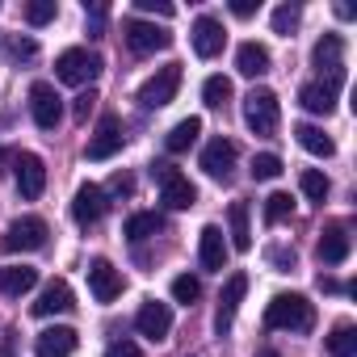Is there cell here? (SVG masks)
I'll use <instances>...</instances> for the list:
<instances>
[{
	"mask_svg": "<svg viewBox=\"0 0 357 357\" xmlns=\"http://www.w3.org/2000/svg\"><path fill=\"white\" fill-rule=\"evenodd\" d=\"M135 328L147 336V340H164L168 332H172V307L168 303H143L139 307V315H135Z\"/></svg>",
	"mask_w": 357,
	"mask_h": 357,
	"instance_id": "15",
	"label": "cell"
},
{
	"mask_svg": "<svg viewBox=\"0 0 357 357\" xmlns=\"http://www.w3.org/2000/svg\"><path fill=\"white\" fill-rule=\"evenodd\" d=\"M244 294H248V273H231V278H227V286H223V294H219V315H215V328H219V336L231 328V319H236V307L244 303Z\"/></svg>",
	"mask_w": 357,
	"mask_h": 357,
	"instance_id": "17",
	"label": "cell"
},
{
	"mask_svg": "<svg viewBox=\"0 0 357 357\" xmlns=\"http://www.w3.org/2000/svg\"><path fill=\"white\" fill-rule=\"evenodd\" d=\"M257 357H282V353H273V349H265V353H257Z\"/></svg>",
	"mask_w": 357,
	"mask_h": 357,
	"instance_id": "45",
	"label": "cell"
},
{
	"mask_svg": "<svg viewBox=\"0 0 357 357\" xmlns=\"http://www.w3.org/2000/svg\"><path fill=\"white\" fill-rule=\"evenodd\" d=\"M252 181H273V176H282V155H273V151H261V155H252Z\"/></svg>",
	"mask_w": 357,
	"mask_h": 357,
	"instance_id": "33",
	"label": "cell"
},
{
	"mask_svg": "<svg viewBox=\"0 0 357 357\" xmlns=\"http://www.w3.org/2000/svg\"><path fill=\"white\" fill-rule=\"evenodd\" d=\"M198 261H202V269H211V273H223V269H227V240H223V227H215V223L202 227V236H198Z\"/></svg>",
	"mask_w": 357,
	"mask_h": 357,
	"instance_id": "14",
	"label": "cell"
},
{
	"mask_svg": "<svg viewBox=\"0 0 357 357\" xmlns=\"http://www.w3.org/2000/svg\"><path fill=\"white\" fill-rule=\"evenodd\" d=\"M76 344H80V336L72 328H47L34 340V357H72Z\"/></svg>",
	"mask_w": 357,
	"mask_h": 357,
	"instance_id": "20",
	"label": "cell"
},
{
	"mask_svg": "<svg viewBox=\"0 0 357 357\" xmlns=\"http://www.w3.org/2000/svg\"><path fill=\"white\" fill-rule=\"evenodd\" d=\"M269 261L278 265V273H286V269H294V248H273Z\"/></svg>",
	"mask_w": 357,
	"mask_h": 357,
	"instance_id": "40",
	"label": "cell"
},
{
	"mask_svg": "<svg viewBox=\"0 0 357 357\" xmlns=\"http://www.w3.org/2000/svg\"><path fill=\"white\" fill-rule=\"evenodd\" d=\"M290 211H294V198H290V194H269V198H265V223H269V227L286 223Z\"/></svg>",
	"mask_w": 357,
	"mask_h": 357,
	"instance_id": "32",
	"label": "cell"
},
{
	"mask_svg": "<svg viewBox=\"0 0 357 357\" xmlns=\"http://www.w3.org/2000/svg\"><path fill=\"white\" fill-rule=\"evenodd\" d=\"M172 298H176V303H185V307H194V303L202 298V282H198V278H190V273L172 278Z\"/></svg>",
	"mask_w": 357,
	"mask_h": 357,
	"instance_id": "34",
	"label": "cell"
},
{
	"mask_svg": "<svg viewBox=\"0 0 357 357\" xmlns=\"http://www.w3.org/2000/svg\"><path fill=\"white\" fill-rule=\"evenodd\" d=\"M93 105H97V97H93V93H84V97H76V122H89V114H93Z\"/></svg>",
	"mask_w": 357,
	"mask_h": 357,
	"instance_id": "41",
	"label": "cell"
},
{
	"mask_svg": "<svg viewBox=\"0 0 357 357\" xmlns=\"http://www.w3.org/2000/svg\"><path fill=\"white\" fill-rule=\"evenodd\" d=\"M55 0H30V5H26V22L30 26H47V22H55Z\"/></svg>",
	"mask_w": 357,
	"mask_h": 357,
	"instance_id": "36",
	"label": "cell"
},
{
	"mask_svg": "<svg viewBox=\"0 0 357 357\" xmlns=\"http://www.w3.org/2000/svg\"><path fill=\"white\" fill-rule=\"evenodd\" d=\"M43 244H47V219H38V215L13 219L9 231H5V240H0L5 252H38Z\"/></svg>",
	"mask_w": 357,
	"mask_h": 357,
	"instance_id": "6",
	"label": "cell"
},
{
	"mask_svg": "<svg viewBox=\"0 0 357 357\" xmlns=\"http://www.w3.org/2000/svg\"><path fill=\"white\" fill-rule=\"evenodd\" d=\"M89 290H93V298H97V303H114V298L122 294V273H118L109 261H101V257H97V261L89 265Z\"/></svg>",
	"mask_w": 357,
	"mask_h": 357,
	"instance_id": "16",
	"label": "cell"
},
{
	"mask_svg": "<svg viewBox=\"0 0 357 357\" xmlns=\"http://www.w3.org/2000/svg\"><path fill=\"white\" fill-rule=\"evenodd\" d=\"M139 13H155V17H176V5H168V0H135Z\"/></svg>",
	"mask_w": 357,
	"mask_h": 357,
	"instance_id": "37",
	"label": "cell"
},
{
	"mask_svg": "<svg viewBox=\"0 0 357 357\" xmlns=\"http://www.w3.org/2000/svg\"><path fill=\"white\" fill-rule=\"evenodd\" d=\"M30 118H34L38 130H55V126H59V118H63V97L55 93V84H47V80H34V84H30Z\"/></svg>",
	"mask_w": 357,
	"mask_h": 357,
	"instance_id": "7",
	"label": "cell"
},
{
	"mask_svg": "<svg viewBox=\"0 0 357 357\" xmlns=\"http://www.w3.org/2000/svg\"><path fill=\"white\" fill-rule=\"evenodd\" d=\"M269 47L265 43H240V51H236V68H240V76H265L269 72Z\"/></svg>",
	"mask_w": 357,
	"mask_h": 357,
	"instance_id": "23",
	"label": "cell"
},
{
	"mask_svg": "<svg viewBox=\"0 0 357 357\" xmlns=\"http://www.w3.org/2000/svg\"><path fill=\"white\" fill-rule=\"evenodd\" d=\"M34 55H38L34 38H13V59H34Z\"/></svg>",
	"mask_w": 357,
	"mask_h": 357,
	"instance_id": "39",
	"label": "cell"
},
{
	"mask_svg": "<svg viewBox=\"0 0 357 357\" xmlns=\"http://www.w3.org/2000/svg\"><path fill=\"white\" fill-rule=\"evenodd\" d=\"M190 38H194V51H198L202 59H215V55L223 51V43H227L223 22H219V17H211V13L194 22V34H190Z\"/></svg>",
	"mask_w": 357,
	"mask_h": 357,
	"instance_id": "18",
	"label": "cell"
},
{
	"mask_svg": "<svg viewBox=\"0 0 357 357\" xmlns=\"http://www.w3.org/2000/svg\"><path fill=\"white\" fill-rule=\"evenodd\" d=\"M319 290H328V294H340V290H344V286H340V282H336V278H324V273H319Z\"/></svg>",
	"mask_w": 357,
	"mask_h": 357,
	"instance_id": "44",
	"label": "cell"
},
{
	"mask_svg": "<svg viewBox=\"0 0 357 357\" xmlns=\"http://www.w3.org/2000/svg\"><path fill=\"white\" fill-rule=\"evenodd\" d=\"M349 248H353L349 227L344 223H328L324 236H319V261L324 265H340V261H349Z\"/></svg>",
	"mask_w": 357,
	"mask_h": 357,
	"instance_id": "21",
	"label": "cell"
},
{
	"mask_svg": "<svg viewBox=\"0 0 357 357\" xmlns=\"http://www.w3.org/2000/svg\"><path fill=\"white\" fill-rule=\"evenodd\" d=\"M101 55L97 51H89V47H72V51H63L59 59H55V76L63 80V84H89V80H97L101 76Z\"/></svg>",
	"mask_w": 357,
	"mask_h": 357,
	"instance_id": "3",
	"label": "cell"
},
{
	"mask_svg": "<svg viewBox=\"0 0 357 357\" xmlns=\"http://www.w3.org/2000/svg\"><path fill=\"white\" fill-rule=\"evenodd\" d=\"M122 38H126V47H130L135 55H151V51H164V47L172 43L168 30L143 22V17H126V22H122Z\"/></svg>",
	"mask_w": 357,
	"mask_h": 357,
	"instance_id": "8",
	"label": "cell"
},
{
	"mask_svg": "<svg viewBox=\"0 0 357 357\" xmlns=\"http://www.w3.org/2000/svg\"><path fill=\"white\" fill-rule=\"evenodd\" d=\"M38 319H47V315H63V311H72V286L63 282V278H55V282H47L43 286V294H38V303L30 307Z\"/></svg>",
	"mask_w": 357,
	"mask_h": 357,
	"instance_id": "19",
	"label": "cell"
},
{
	"mask_svg": "<svg viewBox=\"0 0 357 357\" xmlns=\"http://www.w3.org/2000/svg\"><path fill=\"white\" fill-rule=\"evenodd\" d=\"M34 286H38V269H30V265H5L0 269V290H5L9 298H22Z\"/></svg>",
	"mask_w": 357,
	"mask_h": 357,
	"instance_id": "24",
	"label": "cell"
},
{
	"mask_svg": "<svg viewBox=\"0 0 357 357\" xmlns=\"http://www.w3.org/2000/svg\"><path fill=\"white\" fill-rule=\"evenodd\" d=\"M198 135H202V118H181L168 135H164V147L176 155V151H190L194 143H198Z\"/></svg>",
	"mask_w": 357,
	"mask_h": 357,
	"instance_id": "25",
	"label": "cell"
},
{
	"mask_svg": "<svg viewBox=\"0 0 357 357\" xmlns=\"http://www.w3.org/2000/svg\"><path fill=\"white\" fill-rule=\"evenodd\" d=\"M294 139H298V147L303 151H311V155H319V160H328L332 151H336V143H332V135H324L319 126H294Z\"/></svg>",
	"mask_w": 357,
	"mask_h": 357,
	"instance_id": "26",
	"label": "cell"
},
{
	"mask_svg": "<svg viewBox=\"0 0 357 357\" xmlns=\"http://www.w3.org/2000/svg\"><path fill=\"white\" fill-rule=\"evenodd\" d=\"M105 357H143V353H139L135 340H114V344L105 349Z\"/></svg>",
	"mask_w": 357,
	"mask_h": 357,
	"instance_id": "38",
	"label": "cell"
},
{
	"mask_svg": "<svg viewBox=\"0 0 357 357\" xmlns=\"http://www.w3.org/2000/svg\"><path fill=\"white\" fill-rule=\"evenodd\" d=\"M265 324L278 332H311L315 328V307L303 294H278L265 307Z\"/></svg>",
	"mask_w": 357,
	"mask_h": 357,
	"instance_id": "1",
	"label": "cell"
},
{
	"mask_svg": "<svg viewBox=\"0 0 357 357\" xmlns=\"http://www.w3.org/2000/svg\"><path fill=\"white\" fill-rule=\"evenodd\" d=\"M118 151H122V122H118L114 114H105V118L97 122V130H93L89 147H84V160L101 164V160H114Z\"/></svg>",
	"mask_w": 357,
	"mask_h": 357,
	"instance_id": "10",
	"label": "cell"
},
{
	"mask_svg": "<svg viewBox=\"0 0 357 357\" xmlns=\"http://www.w3.org/2000/svg\"><path fill=\"white\" fill-rule=\"evenodd\" d=\"M298 22H303V9L298 5H278L273 9V34H286L290 38L298 30Z\"/></svg>",
	"mask_w": 357,
	"mask_h": 357,
	"instance_id": "35",
	"label": "cell"
},
{
	"mask_svg": "<svg viewBox=\"0 0 357 357\" xmlns=\"http://www.w3.org/2000/svg\"><path fill=\"white\" fill-rule=\"evenodd\" d=\"M160 227H164V219H160L155 211H139V215H130V219H126L122 236H126L130 244H143V240H151V236H155Z\"/></svg>",
	"mask_w": 357,
	"mask_h": 357,
	"instance_id": "27",
	"label": "cell"
},
{
	"mask_svg": "<svg viewBox=\"0 0 357 357\" xmlns=\"http://www.w3.org/2000/svg\"><path fill=\"white\" fill-rule=\"evenodd\" d=\"M202 101H206L211 109H223V105L231 101V80H227V76H206V84H202Z\"/></svg>",
	"mask_w": 357,
	"mask_h": 357,
	"instance_id": "30",
	"label": "cell"
},
{
	"mask_svg": "<svg viewBox=\"0 0 357 357\" xmlns=\"http://www.w3.org/2000/svg\"><path fill=\"white\" fill-rule=\"evenodd\" d=\"M311 63H315L319 72H328V76L344 72V38H340V34H324V38L315 43V51H311Z\"/></svg>",
	"mask_w": 357,
	"mask_h": 357,
	"instance_id": "22",
	"label": "cell"
},
{
	"mask_svg": "<svg viewBox=\"0 0 357 357\" xmlns=\"http://www.w3.org/2000/svg\"><path fill=\"white\" fill-rule=\"evenodd\" d=\"M13 168H17V194H22L26 202L43 198V190H47V164H43V155L22 151V155L13 160Z\"/></svg>",
	"mask_w": 357,
	"mask_h": 357,
	"instance_id": "11",
	"label": "cell"
},
{
	"mask_svg": "<svg viewBox=\"0 0 357 357\" xmlns=\"http://www.w3.org/2000/svg\"><path fill=\"white\" fill-rule=\"evenodd\" d=\"M176 89H181V63H168V68H160L155 76H147L139 84V105L143 109H164L176 97Z\"/></svg>",
	"mask_w": 357,
	"mask_h": 357,
	"instance_id": "5",
	"label": "cell"
},
{
	"mask_svg": "<svg viewBox=\"0 0 357 357\" xmlns=\"http://www.w3.org/2000/svg\"><path fill=\"white\" fill-rule=\"evenodd\" d=\"M227 223H231V248H236V252H248V248H252L248 206H244V202H231V206H227Z\"/></svg>",
	"mask_w": 357,
	"mask_h": 357,
	"instance_id": "28",
	"label": "cell"
},
{
	"mask_svg": "<svg viewBox=\"0 0 357 357\" xmlns=\"http://www.w3.org/2000/svg\"><path fill=\"white\" fill-rule=\"evenodd\" d=\"M324 349H328V357H353L357 353V328L353 324H336L324 336Z\"/></svg>",
	"mask_w": 357,
	"mask_h": 357,
	"instance_id": "29",
	"label": "cell"
},
{
	"mask_svg": "<svg viewBox=\"0 0 357 357\" xmlns=\"http://www.w3.org/2000/svg\"><path fill=\"white\" fill-rule=\"evenodd\" d=\"M244 122H248V130L252 135H273L278 130V122H282V105H278V93L273 89H252L248 97H244Z\"/></svg>",
	"mask_w": 357,
	"mask_h": 357,
	"instance_id": "2",
	"label": "cell"
},
{
	"mask_svg": "<svg viewBox=\"0 0 357 357\" xmlns=\"http://www.w3.org/2000/svg\"><path fill=\"white\" fill-rule=\"evenodd\" d=\"M105 206H109V202H105V190L89 181V185H80L76 198H72V219H76L80 227H93V223L105 215Z\"/></svg>",
	"mask_w": 357,
	"mask_h": 357,
	"instance_id": "13",
	"label": "cell"
},
{
	"mask_svg": "<svg viewBox=\"0 0 357 357\" xmlns=\"http://www.w3.org/2000/svg\"><path fill=\"white\" fill-rule=\"evenodd\" d=\"M298 190H303L311 202H324L332 185H328V176H324L319 168H303V176H298Z\"/></svg>",
	"mask_w": 357,
	"mask_h": 357,
	"instance_id": "31",
	"label": "cell"
},
{
	"mask_svg": "<svg viewBox=\"0 0 357 357\" xmlns=\"http://www.w3.org/2000/svg\"><path fill=\"white\" fill-rule=\"evenodd\" d=\"M340 84H344V72H336V76H328V80H311V84H303V89H298L303 109L328 118V114L336 109V93H340Z\"/></svg>",
	"mask_w": 357,
	"mask_h": 357,
	"instance_id": "9",
	"label": "cell"
},
{
	"mask_svg": "<svg viewBox=\"0 0 357 357\" xmlns=\"http://www.w3.org/2000/svg\"><path fill=\"white\" fill-rule=\"evenodd\" d=\"M236 155H240V147L219 135V139H211V143L202 147V172L215 176V181H227L231 168H236Z\"/></svg>",
	"mask_w": 357,
	"mask_h": 357,
	"instance_id": "12",
	"label": "cell"
},
{
	"mask_svg": "<svg viewBox=\"0 0 357 357\" xmlns=\"http://www.w3.org/2000/svg\"><path fill=\"white\" fill-rule=\"evenodd\" d=\"M231 13L236 17H252L257 13V0H231Z\"/></svg>",
	"mask_w": 357,
	"mask_h": 357,
	"instance_id": "43",
	"label": "cell"
},
{
	"mask_svg": "<svg viewBox=\"0 0 357 357\" xmlns=\"http://www.w3.org/2000/svg\"><path fill=\"white\" fill-rule=\"evenodd\" d=\"M109 190H114V194H130V190H135V181H130L126 172H114V181H109Z\"/></svg>",
	"mask_w": 357,
	"mask_h": 357,
	"instance_id": "42",
	"label": "cell"
},
{
	"mask_svg": "<svg viewBox=\"0 0 357 357\" xmlns=\"http://www.w3.org/2000/svg\"><path fill=\"white\" fill-rule=\"evenodd\" d=\"M151 176L160 181V198L168 211H190L198 202V190L190 185V176H181L172 164H151Z\"/></svg>",
	"mask_w": 357,
	"mask_h": 357,
	"instance_id": "4",
	"label": "cell"
}]
</instances>
